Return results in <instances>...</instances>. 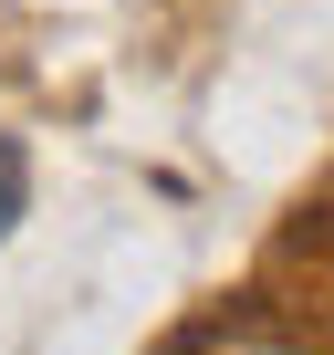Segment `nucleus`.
<instances>
[{
    "label": "nucleus",
    "mask_w": 334,
    "mask_h": 355,
    "mask_svg": "<svg viewBox=\"0 0 334 355\" xmlns=\"http://www.w3.org/2000/svg\"><path fill=\"white\" fill-rule=\"evenodd\" d=\"M21 209H32V157H21V136H0V241L21 230Z\"/></svg>",
    "instance_id": "1"
},
{
    "label": "nucleus",
    "mask_w": 334,
    "mask_h": 355,
    "mask_svg": "<svg viewBox=\"0 0 334 355\" xmlns=\"http://www.w3.org/2000/svg\"><path fill=\"white\" fill-rule=\"evenodd\" d=\"M209 355H292V345H272V334H220Z\"/></svg>",
    "instance_id": "2"
}]
</instances>
